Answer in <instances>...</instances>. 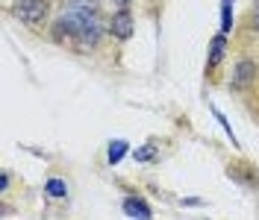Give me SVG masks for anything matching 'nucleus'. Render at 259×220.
I'll return each instance as SVG.
<instances>
[{"label": "nucleus", "mask_w": 259, "mask_h": 220, "mask_svg": "<svg viewBox=\"0 0 259 220\" xmlns=\"http://www.w3.org/2000/svg\"><path fill=\"white\" fill-rule=\"evenodd\" d=\"M156 156H159L156 144H145V147L133 150V158H139V161H156Z\"/></svg>", "instance_id": "nucleus-9"}, {"label": "nucleus", "mask_w": 259, "mask_h": 220, "mask_svg": "<svg viewBox=\"0 0 259 220\" xmlns=\"http://www.w3.org/2000/svg\"><path fill=\"white\" fill-rule=\"evenodd\" d=\"M224 47H227V38H224V32H221V35H215V38H212V50H209V71H215V68L221 65V59H224Z\"/></svg>", "instance_id": "nucleus-6"}, {"label": "nucleus", "mask_w": 259, "mask_h": 220, "mask_svg": "<svg viewBox=\"0 0 259 220\" xmlns=\"http://www.w3.org/2000/svg\"><path fill=\"white\" fill-rule=\"evenodd\" d=\"M133 30H136V24H133V12H130L127 6H121V9L109 18V32H112L118 41H127V38H133Z\"/></svg>", "instance_id": "nucleus-3"}, {"label": "nucleus", "mask_w": 259, "mask_h": 220, "mask_svg": "<svg viewBox=\"0 0 259 220\" xmlns=\"http://www.w3.org/2000/svg\"><path fill=\"white\" fill-rule=\"evenodd\" d=\"M253 30H259V6H256V12H253Z\"/></svg>", "instance_id": "nucleus-12"}, {"label": "nucleus", "mask_w": 259, "mask_h": 220, "mask_svg": "<svg viewBox=\"0 0 259 220\" xmlns=\"http://www.w3.org/2000/svg\"><path fill=\"white\" fill-rule=\"evenodd\" d=\"M253 77H256V65H253V62H247V59H242V62L236 65V74H233V88H236V91L247 88Z\"/></svg>", "instance_id": "nucleus-4"}, {"label": "nucleus", "mask_w": 259, "mask_h": 220, "mask_svg": "<svg viewBox=\"0 0 259 220\" xmlns=\"http://www.w3.org/2000/svg\"><path fill=\"white\" fill-rule=\"evenodd\" d=\"M45 191H48L50 200H65V197H68V185H65V179H59V176L48 179V182H45Z\"/></svg>", "instance_id": "nucleus-7"}, {"label": "nucleus", "mask_w": 259, "mask_h": 220, "mask_svg": "<svg viewBox=\"0 0 259 220\" xmlns=\"http://www.w3.org/2000/svg\"><path fill=\"white\" fill-rule=\"evenodd\" d=\"M224 3H233V0H224Z\"/></svg>", "instance_id": "nucleus-14"}, {"label": "nucleus", "mask_w": 259, "mask_h": 220, "mask_svg": "<svg viewBox=\"0 0 259 220\" xmlns=\"http://www.w3.org/2000/svg\"><path fill=\"white\" fill-rule=\"evenodd\" d=\"M106 24L100 18L97 0H68L62 18L53 24L56 41H80V47H95L103 38Z\"/></svg>", "instance_id": "nucleus-1"}, {"label": "nucleus", "mask_w": 259, "mask_h": 220, "mask_svg": "<svg viewBox=\"0 0 259 220\" xmlns=\"http://www.w3.org/2000/svg\"><path fill=\"white\" fill-rule=\"evenodd\" d=\"M115 3H118V6H127L130 0H115Z\"/></svg>", "instance_id": "nucleus-13"}, {"label": "nucleus", "mask_w": 259, "mask_h": 220, "mask_svg": "<svg viewBox=\"0 0 259 220\" xmlns=\"http://www.w3.org/2000/svg\"><path fill=\"white\" fill-rule=\"evenodd\" d=\"M124 214H130V217H150V205L142 200V197H127L124 200Z\"/></svg>", "instance_id": "nucleus-5"}, {"label": "nucleus", "mask_w": 259, "mask_h": 220, "mask_svg": "<svg viewBox=\"0 0 259 220\" xmlns=\"http://www.w3.org/2000/svg\"><path fill=\"white\" fill-rule=\"evenodd\" d=\"M9 188V173H3V176H0V191H6Z\"/></svg>", "instance_id": "nucleus-11"}, {"label": "nucleus", "mask_w": 259, "mask_h": 220, "mask_svg": "<svg viewBox=\"0 0 259 220\" xmlns=\"http://www.w3.org/2000/svg\"><path fill=\"white\" fill-rule=\"evenodd\" d=\"M127 150H130L127 141H112L109 144V164H118L121 158L127 156Z\"/></svg>", "instance_id": "nucleus-8"}, {"label": "nucleus", "mask_w": 259, "mask_h": 220, "mask_svg": "<svg viewBox=\"0 0 259 220\" xmlns=\"http://www.w3.org/2000/svg\"><path fill=\"white\" fill-rule=\"evenodd\" d=\"M15 18L24 24V27L38 30V27L48 21V0H18Z\"/></svg>", "instance_id": "nucleus-2"}, {"label": "nucleus", "mask_w": 259, "mask_h": 220, "mask_svg": "<svg viewBox=\"0 0 259 220\" xmlns=\"http://www.w3.org/2000/svg\"><path fill=\"white\" fill-rule=\"evenodd\" d=\"M233 27V9H230V3H224V12H221V30H230Z\"/></svg>", "instance_id": "nucleus-10"}]
</instances>
